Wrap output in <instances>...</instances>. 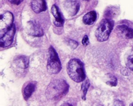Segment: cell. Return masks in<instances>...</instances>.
Wrapping results in <instances>:
<instances>
[{"label": "cell", "mask_w": 133, "mask_h": 106, "mask_svg": "<svg viewBox=\"0 0 133 106\" xmlns=\"http://www.w3.org/2000/svg\"><path fill=\"white\" fill-rule=\"evenodd\" d=\"M26 30L28 34L32 36L39 37L44 35L42 29L35 21L28 22Z\"/></svg>", "instance_id": "cell-6"}, {"label": "cell", "mask_w": 133, "mask_h": 106, "mask_svg": "<svg viewBox=\"0 0 133 106\" xmlns=\"http://www.w3.org/2000/svg\"><path fill=\"white\" fill-rule=\"evenodd\" d=\"M16 31V28L14 24H13L10 28L6 31L5 34L1 38V47L4 48L8 47L12 43Z\"/></svg>", "instance_id": "cell-5"}, {"label": "cell", "mask_w": 133, "mask_h": 106, "mask_svg": "<svg viewBox=\"0 0 133 106\" xmlns=\"http://www.w3.org/2000/svg\"><path fill=\"white\" fill-rule=\"evenodd\" d=\"M31 6L32 10L36 13L45 11L47 9V3L45 1H32L31 2Z\"/></svg>", "instance_id": "cell-9"}, {"label": "cell", "mask_w": 133, "mask_h": 106, "mask_svg": "<svg viewBox=\"0 0 133 106\" xmlns=\"http://www.w3.org/2000/svg\"><path fill=\"white\" fill-rule=\"evenodd\" d=\"M97 18V14L93 11L86 14L83 17V22L84 24L91 25L93 24Z\"/></svg>", "instance_id": "cell-12"}, {"label": "cell", "mask_w": 133, "mask_h": 106, "mask_svg": "<svg viewBox=\"0 0 133 106\" xmlns=\"http://www.w3.org/2000/svg\"><path fill=\"white\" fill-rule=\"evenodd\" d=\"M130 106H133V103H130Z\"/></svg>", "instance_id": "cell-24"}, {"label": "cell", "mask_w": 133, "mask_h": 106, "mask_svg": "<svg viewBox=\"0 0 133 106\" xmlns=\"http://www.w3.org/2000/svg\"><path fill=\"white\" fill-rule=\"evenodd\" d=\"M49 58L47 63V70L50 74H57L62 69L59 56L54 47L51 46L49 48Z\"/></svg>", "instance_id": "cell-4"}, {"label": "cell", "mask_w": 133, "mask_h": 106, "mask_svg": "<svg viewBox=\"0 0 133 106\" xmlns=\"http://www.w3.org/2000/svg\"><path fill=\"white\" fill-rule=\"evenodd\" d=\"M114 21L108 19L102 20L95 31V36L98 41L101 42L108 40L110 33L113 28Z\"/></svg>", "instance_id": "cell-3"}, {"label": "cell", "mask_w": 133, "mask_h": 106, "mask_svg": "<svg viewBox=\"0 0 133 106\" xmlns=\"http://www.w3.org/2000/svg\"><path fill=\"white\" fill-rule=\"evenodd\" d=\"M127 66L130 70L133 71V55L129 56L127 58Z\"/></svg>", "instance_id": "cell-17"}, {"label": "cell", "mask_w": 133, "mask_h": 106, "mask_svg": "<svg viewBox=\"0 0 133 106\" xmlns=\"http://www.w3.org/2000/svg\"><path fill=\"white\" fill-rule=\"evenodd\" d=\"M65 9L71 16H74L77 13L79 9V3L76 1H66Z\"/></svg>", "instance_id": "cell-11"}, {"label": "cell", "mask_w": 133, "mask_h": 106, "mask_svg": "<svg viewBox=\"0 0 133 106\" xmlns=\"http://www.w3.org/2000/svg\"><path fill=\"white\" fill-rule=\"evenodd\" d=\"M69 43L70 46L72 49L73 50L75 49L76 48H77L78 46V43L76 41L73 40H69Z\"/></svg>", "instance_id": "cell-19"}, {"label": "cell", "mask_w": 133, "mask_h": 106, "mask_svg": "<svg viewBox=\"0 0 133 106\" xmlns=\"http://www.w3.org/2000/svg\"><path fill=\"white\" fill-rule=\"evenodd\" d=\"M98 106H103V105L100 104V105H98Z\"/></svg>", "instance_id": "cell-25"}, {"label": "cell", "mask_w": 133, "mask_h": 106, "mask_svg": "<svg viewBox=\"0 0 133 106\" xmlns=\"http://www.w3.org/2000/svg\"><path fill=\"white\" fill-rule=\"evenodd\" d=\"M51 12L55 18L56 19L54 21L55 25L58 27H61L63 26L64 24V19L62 17L59 8L56 5H53L52 6Z\"/></svg>", "instance_id": "cell-10"}, {"label": "cell", "mask_w": 133, "mask_h": 106, "mask_svg": "<svg viewBox=\"0 0 133 106\" xmlns=\"http://www.w3.org/2000/svg\"><path fill=\"white\" fill-rule=\"evenodd\" d=\"M82 44L83 45L85 46H87L89 43V38L87 35H85L83 37V39L82 40Z\"/></svg>", "instance_id": "cell-20"}, {"label": "cell", "mask_w": 133, "mask_h": 106, "mask_svg": "<svg viewBox=\"0 0 133 106\" xmlns=\"http://www.w3.org/2000/svg\"><path fill=\"white\" fill-rule=\"evenodd\" d=\"M109 80L107 82V84L110 86H116L118 84V80L116 77L112 75H108Z\"/></svg>", "instance_id": "cell-16"}, {"label": "cell", "mask_w": 133, "mask_h": 106, "mask_svg": "<svg viewBox=\"0 0 133 106\" xmlns=\"http://www.w3.org/2000/svg\"><path fill=\"white\" fill-rule=\"evenodd\" d=\"M19 65L21 68L24 69L27 68L29 66V59L27 57L25 56H20V58L18 59Z\"/></svg>", "instance_id": "cell-14"}, {"label": "cell", "mask_w": 133, "mask_h": 106, "mask_svg": "<svg viewBox=\"0 0 133 106\" xmlns=\"http://www.w3.org/2000/svg\"><path fill=\"white\" fill-rule=\"evenodd\" d=\"M61 106H73L70 103H63V104L61 105Z\"/></svg>", "instance_id": "cell-23"}, {"label": "cell", "mask_w": 133, "mask_h": 106, "mask_svg": "<svg viewBox=\"0 0 133 106\" xmlns=\"http://www.w3.org/2000/svg\"><path fill=\"white\" fill-rule=\"evenodd\" d=\"M14 16L9 12L1 15V28L7 31L13 25Z\"/></svg>", "instance_id": "cell-7"}, {"label": "cell", "mask_w": 133, "mask_h": 106, "mask_svg": "<svg viewBox=\"0 0 133 106\" xmlns=\"http://www.w3.org/2000/svg\"><path fill=\"white\" fill-rule=\"evenodd\" d=\"M116 9L114 8H111L110 9H108V11H106L105 15L106 17H107V18L106 19H108V17L111 18L112 17L115 16L116 15V13L115 12V11H116Z\"/></svg>", "instance_id": "cell-18"}, {"label": "cell", "mask_w": 133, "mask_h": 106, "mask_svg": "<svg viewBox=\"0 0 133 106\" xmlns=\"http://www.w3.org/2000/svg\"><path fill=\"white\" fill-rule=\"evenodd\" d=\"M90 85V83L89 80H85L82 84V90L83 93V95L82 99L83 100H86V95L88 89V88H89Z\"/></svg>", "instance_id": "cell-15"}, {"label": "cell", "mask_w": 133, "mask_h": 106, "mask_svg": "<svg viewBox=\"0 0 133 106\" xmlns=\"http://www.w3.org/2000/svg\"><path fill=\"white\" fill-rule=\"evenodd\" d=\"M22 1H9V2L14 5H19Z\"/></svg>", "instance_id": "cell-22"}, {"label": "cell", "mask_w": 133, "mask_h": 106, "mask_svg": "<svg viewBox=\"0 0 133 106\" xmlns=\"http://www.w3.org/2000/svg\"><path fill=\"white\" fill-rule=\"evenodd\" d=\"M67 72L75 82H82L86 78L84 65L79 59L74 58L70 60L67 65Z\"/></svg>", "instance_id": "cell-2"}, {"label": "cell", "mask_w": 133, "mask_h": 106, "mask_svg": "<svg viewBox=\"0 0 133 106\" xmlns=\"http://www.w3.org/2000/svg\"><path fill=\"white\" fill-rule=\"evenodd\" d=\"M36 85L33 82L28 84L24 88V96L25 100H27L32 95L35 91Z\"/></svg>", "instance_id": "cell-13"}, {"label": "cell", "mask_w": 133, "mask_h": 106, "mask_svg": "<svg viewBox=\"0 0 133 106\" xmlns=\"http://www.w3.org/2000/svg\"><path fill=\"white\" fill-rule=\"evenodd\" d=\"M113 106H125V105L123 101L120 100H116L114 102Z\"/></svg>", "instance_id": "cell-21"}, {"label": "cell", "mask_w": 133, "mask_h": 106, "mask_svg": "<svg viewBox=\"0 0 133 106\" xmlns=\"http://www.w3.org/2000/svg\"><path fill=\"white\" fill-rule=\"evenodd\" d=\"M117 32L123 38L131 39L133 38V29L125 25L117 26Z\"/></svg>", "instance_id": "cell-8"}, {"label": "cell", "mask_w": 133, "mask_h": 106, "mask_svg": "<svg viewBox=\"0 0 133 106\" xmlns=\"http://www.w3.org/2000/svg\"><path fill=\"white\" fill-rule=\"evenodd\" d=\"M69 86L63 79H56L50 82L46 91V96L51 100H56L65 96L69 91Z\"/></svg>", "instance_id": "cell-1"}]
</instances>
